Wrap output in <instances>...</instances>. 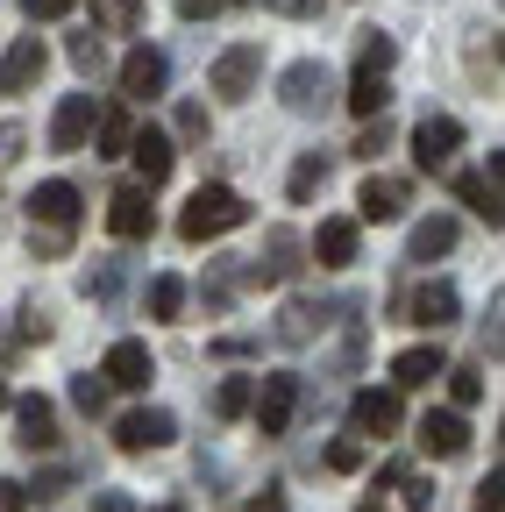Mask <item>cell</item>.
Listing matches in <instances>:
<instances>
[{"label":"cell","instance_id":"cell-11","mask_svg":"<svg viewBox=\"0 0 505 512\" xmlns=\"http://www.w3.org/2000/svg\"><path fill=\"white\" fill-rule=\"evenodd\" d=\"M164 79H171V64H164V50H129V57H121V93H129V100H157L164 93Z\"/></svg>","mask_w":505,"mask_h":512},{"label":"cell","instance_id":"cell-14","mask_svg":"<svg viewBox=\"0 0 505 512\" xmlns=\"http://www.w3.org/2000/svg\"><path fill=\"white\" fill-rule=\"evenodd\" d=\"M406 200H413V185H406V178H363L356 214H363V221H399V214H406Z\"/></svg>","mask_w":505,"mask_h":512},{"label":"cell","instance_id":"cell-1","mask_svg":"<svg viewBox=\"0 0 505 512\" xmlns=\"http://www.w3.org/2000/svg\"><path fill=\"white\" fill-rule=\"evenodd\" d=\"M242 221H249L242 192H228V185H200L193 200H185V214H178V235H185V242H214V235H228V228H242Z\"/></svg>","mask_w":505,"mask_h":512},{"label":"cell","instance_id":"cell-38","mask_svg":"<svg viewBox=\"0 0 505 512\" xmlns=\"http://www.w3.org/2000/svg\"><path fill=\"white\" fill-rule=\"evenodd\" d=\"M72 64H79V72L93 79V72H100V64H107V50H100V36H72Z\"/></svg>","mask_w":505,"mask_h":512},{"label":"cell","instance_id":"cell-47","mask_svg":"<svg viewBox=\"0 0 505 512\" xmlns=\"http://www.w3.org/2000/svg\"><path fill=\"white\" fill-rule=\"evenodd\" d=\"M93 512H136V505H129V491H100V498H93Z\"/></svg>","mask_w":505,"mask_h":512},{"label":"cell","instance_id":"cell-7","mask_svg":"<svg viewBox=\"0 0 505 512\" xmlns=\"http://www.w3.org/2000/svg\"><path fill=\"white\" fill-rule=\"evenodd\" d=\"M107 228H114L121 242H143V235L157 228V207H150V185H121L114 200H107Z\"/></svg>","mask_w":505,"mask_h":512},{"label":"cell","instance_id":"cell-21","mask_svg":"<svg viewBox=\"0 0 505 512\" xmlns=\"http://www.w3.org/2000/svg\"><path fill=\"white\" fill-rule=\"evenodd\" d=\"M356 242H363V235H356V221H342V214H335V221H321V235H313V256H321L328 271H342V264H356Z\"/></svg>","mask_w":505,"mask_h":512},{"label":"cell","instance_id":"cell-23","mask_svg":"<svg viewBox=\"0 0 505 512\" xmlns=\"http://www.w3.org/2000/svg\"><path fill=\"white\" fill-rule=\"evenodd\" d=\"M449 249H456V221H449V214H427V221L413 228V242H406L413 264H434V256H449Z\"/></svg>","mask_w":505,"mask_h":512},{"label":"cell","instance_id":"cell-44","mask_svg":"<svg viewBox=\"0 0 505 512\" xmlns=\"http://www.w3.org/2000/svg\"><path fill=\"white\" fill-rule=\"evenodd\" d=\"M29 505V484H15V477H0V512H22Z\"/></svg>","mask_w":505,"mask_h":512},{"label":"cell","instance_id":"cell-8","mask_svg":"<svg viewBox=\"0 0 505 512\" xmlns=\"http://www.w3.org/2000/svg\"><path fill=\"white\" fill-rule=\"evenodd\" d=\"M399 313L413 320V328H434V335H441V328H449V320L463 313V299H456V285H441V278H434V285L406 292V299H399Z\"/></svg>","mask_w":505,"mask_h":512},{"label":"cell","instance_id":"cell-33","mask_svg":"<svg viewBox=\"0 0 505 512\" xmlns=\"http://www.w3.org/2000/svg\"><path fill=\"white\" fill-rule=\"evenodd\" d=\"M178 306H185V285H178V278H157V285H150V313H157V320H178Z\"/></svg>","mask_w":505,"mask_h":512},{"label":"cell","instance_id":"cell-27","mask_svg":"<svg viewBox=\"0 0 505 512\" xmlns=\"http://www.w3.org/2000/svg\"><path fill=\"white\" fill-rule=\"evenodd\" d=\"M249 399H257V377H221V392H214V420H242Z\"/></svg>","mask_w":505,"mask_h":512},{"label":"cell","instance_id":"cell-20","mask_svg":"<svg viewBox=\"0 0 505 512\" xmlns=\"http://www.w3.org/2000/svg\"><path fill=\"white\" fill-rule=\"evenodd\" d=\"M441 370H449V356H441L434 342H427V349H406V356H392V384H399V392H420V384H434Z\"/></svg>","mask_w":505,"mask_h":512},{"label":"cell","instance_id":"cell-6","mask_svg":"<svg viewBox=\"0 0 505 512\" xmlns=\"http://www.w3.org/2000/svg\"><path fill=\"white\" fill-rule=\"evenodd\" d=\"M463 150V121L456 114H427L420 128H413V157H420V171H441Z\"/></svg>","mask_w":505,"mask_h":512},{"label":"cell","instance_id":"cell-48","mask_svg":"<svg viewBox=\"0 0 505 512\" xmlns=\"http://www.w3.org/2000/svg\"><path fill=\"white\" fill-rule=\"evenodd\" d=\"M249 512H285V498H278V491H264V498H249Z\"/></svg>","mask_w":505,"mask_h":512},{"label":"cell","instance_id":"cell-32","mask_svg":"<svg viewBox=\"0 0 505 512\" xmlns=\"http://www.w3.org/2000/svg\"><path fill=\"white\" fill-rule=\"evenodd\" d=\"M121 278H129V264H121V256H107L100 271H86V292H93V299H114V292H121Z\"/></svg>","mask_w":505,"mask_h":512},{"label":"cell","instance_id":"cell-4","mask_svg":"<svg viewBox=\"0 0 505 512\" xmlns=\"http://www.w3.org/2000/svg\"><path fill=\"white\" fill-rule=\"evenodd\" d=\"M249 413H257V434H285L292 413H299V377L292 370H271L257 384V399H249Z\"/></svg>","mask_w":505,"mask_h":512},{"label":"cell","instance_id":"cell-17","mask_svg":"<svg viewBox=\"0 0 505 512\" xmlns=\"http://www.w3.org/2000/svg\"><path fill=\"white\" fill-rule=\"evenodd\" d=\"M29 214H36L43 228H72V221H79V185H65V178L36 185V192H29Z\"/></svg>","mask_w":505,"mask_h":512},{"label":"cell","instance_id":"cell-10","mask_svg":"<svg viewBox=\"0 0 505 512\" xmlns=\"http://www.w3.org/2000/svg\"><path fill=\"white\" fill-rule=\"evenodd\" d=\"M114 441L129 448V456H150V448H164V441H178V420L164 413V406H150V413H129L114 427Z\"/></svg>","mask_w":505,"mask_h":512},{"label":"cell","instance_id":"cell-28","mask_svg":"<svg viewBox=\"0 0 505 512\" xmlns=\"http://www.w3.org/2000/svg\"><path fill=\"white\" fill-rule=\"evenodd\" d=\"M385 100H392V86H385V72H356V86H349V107L370 121V114H385Z\"/></svg>","mask_w":505,"mask_h":512},{"label":"cell","instance_id":"cell-41","mask_svg":"<svg viewBox=\"0 0 505 512\" xmlns=\"http://www.w3.org/2000/svg\"><path fill=\"white\" fill-rule=\"evenodd\" d=\"M498 505H505V477L491 470V477L477 484V505H470V512H498Z\"/></svg>","mask_w":505,"mask_h":512},{"label":"cell","instance_id":"cell-5","mask_svg":"<svg viewBox=\"0 0 505 512\" xmlns=\"http://www.w3.org/2000/svg\"><path fill=\"white\" fill-rule=\"evenodd\" d=\"M257 79H264V50H257V43H235V50L214 57V93H221V100H249V93H257Z\"/></svg>","mask_w":505,"mask_h":512},{"label":"cell","instance_id":"cell-15","mask_svg":"<svg viewBox=\"0 0 505 512\" xmlns=\"http://www.w3.org/2000/svg\"><path fill=\"white\" fill-rule=\"evenodd\" d=\"M93 93H72L65 107H57V121H50V150H86V136H93Z\"/></svg>","mask_w":505,"mask_h":512},{"label":"cell","instance_id":"cell-40","mask_svg":"<svg viewBox=\"0 0 505 512\" xmlns=\"http://www.w3.org/2000/svg\"><path fill=\"white\" fill-rule=\"evenodd\" d=\"M22 8H29V22H65L79 0H22Z\"/></svg>","mask_w":505,"mask_h":512},{"label":"cell","instance_id":"cell-3","mask_svg":"<svg viewBox=\"0 0 505 512\" xmlns=\"http://www.w3.org/2000/svg\"><path fill=\"white\" fill-rule=\"evenodd\" d=\"M278 100H285L292 114H321V107L335 100V79H328V64H321V57H299L292 72L278 79Z\"/></svg>","mask_w":505,"mask_h":512},{"label":"cell","instance_id":"cell-26","mask_svg":"<svg viewBox=\"0 0 505 512\" xmlns=\"http://www.w3.org/2000/svg\"><path fill=\"white\" fill-rule=\"evenodd\" d=\"M136 15H143V0H93V29L100 36H129Z\"/></svg>","mask_w":505,"mask_h":512},{"label":"cell","instance_id":"cell-43","mask_svg":"<svg viewBox=\"0 0 505 512\" xmlns=\"http://www.w3.org/2000/svg\"><path fill=\"white\" fill-rule=\"evenodd\" d=\"M399 491H406V505H413V512H427V505H434V491H427V477H399Z\"/></svg>","mask_w":505,"mask_h":512},{"label":"cell","instance_id":"cell-12","mask_svg":"<svg viewBox=\"0 0 505 512\" xmlns=\"http://www.w3.org/2000/svg\"><path fill=\"white\" fill-rule=\"evenodd\" d=\"M43 64H50V50H43V36H22L8 57H0V93H29L36 79H43Z\"/></svg>","mask_w":505,"mask_h":512},{"label":"cell","instance_id":"cell-22","mask_svg":"<svg viewBox=\"0 0 505 512\" xmlns=\"http://www.w3.org/2000/svg\"><path fill=\"white\" fill-rule=\"evenodd\" d=\"M328 328V306H313V299H292L285 313H278V342L285 349H299V342H313V335H321Z\"/></svg>","mask_w":505,"mask_h":512},{"label":"cell","instance_id":"cell-36","mask_svg":"<svg viewBox=\"0 0 505 512\" xmlns=\"http://www.w3.org/2000/svg\"><path fill=\"white\" fill-rule=\"evenodd\" d=\"M377 150H392V121L385 114H370V128L356 136V157H377Z\"/></svg>","mask_w":505,"mask_h":512},{"label":"cell","instance_id":"cell-35","mask_svg":"<svg viewBox=\"0 0 505 512\" xmlns=\"http://www.w3.org/2000/svg\"><path fill=\"white\" fill-rule=\"evenodd\" d=\"M72 249V228H29V256H65Z\"/></svg>","mask_w":505,"mask_h":512},{"label":"cell","instance_id":"cell-30","mask_svg":"<svg viewBox=\"0 0 505 512\" xmlns=\"http://www.w3.org/2000/svg\"><path fill=\"white\" fill-rule=\"evenodd\" d=\"M321 185H328V157L313 150V157H299V164H292V200L306 207V200H313V192H321Z\"/></svg>","mask_w":505,"mask_h":512},{"label":"cell","instance_id":"cell-51","mask_svg":"<svg viewBox=\"0 0 505 512\" xmlns=\"http://www.w3.org/2000/svg\"><path fill=\"white\" fill-rule=\"evenodd\" d=\"M363 512H377V505H363Z\"/></svg>","mask_w":505,"mask_h":512},{"label":"cell","instance_id":"cell-39","mask_svg":"<svg viewBox=\"0 0 505 512\" xmlns=\"http://www.w3.org/2000/svg\"><path fill=\"white\" fill-rule=\"evenodd\" d=\"M328 470H342V477L363 470V441H335V448H328Z\"/></svg>","mask_w":505,"mask_h":512},{"label":"cell","instance_id":"cell-31","mask_svg":"<svg viewBox=\"0 0 505 512\" xmlns=\"http://www.w3.org/2000/svg\"><path fill=\"white\" fill-rule=\"evenodd\" d=\"M441 377H449V399H456V406H477V399H484V370H477V363L441 370Z\"/></svg>","mask_w":505,"mask_h":512},{"label":"cell","instance_id":"cell-34","mask_svg":"<svg viewBox=\"0 0 505 512\" xmlns=\"http://www.w3.org/2000/svg\"><path fill=\"white\" fill-rule=\"evenodd\" d=\"M72 406L79 413H107V377H72Z\"/></svg>","mask_w":505,"mask_h":512},{"label":"cell","instance_id":"cell-42","mask_svg":"<svg viewBox=\"0 0 505 512\" xmlns=\"http://www.w3.org/2000/svg\"><path fill=\"white\" fill-rule=\"evenodd\" d=\"M65 484H72V470H36V498H65Z\"/></svg>","mask_w":505,"mask_h":512},{"label":"cell","instance_id":"cell-19","mask_svg":"<svg viewBox=\"0 0 505 512\" xmlns=\"http://www.w3.org/2000/svg\"><path fill=\"white\" fill-rule=\"evenodd\" d=\"M129 157H136L143 185H164V178H171V164H178V150L157 136V128H136V136H129Z\"/></svg>","mask_w":505,"mask_h":512},{"label":"cell","instance_id":"cell-16","mask_svg":"<svg viewBox=\"0 0 505 512\" xmlns=\"http://www.w3.org/2000/svg\"><path fill=\"white\" fill-rule=\"evenodd\" d=\"M15 406V427H22V448H29V456H36V448H57V406L50 399H8Z\"/></svg>","mask_w":505,"mask_h":512},{"label":"cell","instance_id":"cell-25","mask_svg":"<svg viewBox=\"0 0 505 512\" xmlns=\"http://www.w3.org/2000/svg\"><path fill=\"white\" fill-rule=\"evenodd\" d=\"M93 128H100V157H129V136H136L129 107H100V114H93Z\"/></svg>","mask_w":505,"mask_h":512},{"label":"cell","instance_id":"cell-24","mask_svg":"<svg viewBox=\"0 0 505 512\" xmlns=\"http://www.w3.org/2000/svg\"><path fill=\"white\" fill-rule=\"evenodd\" d=\"M456 200H463L470 214H484L491 228H498V214H505V207H498V185H491L484 171H463V178H456Z\"/></svg>","mask_w":505,"mask_h":512},{"label":"cell","instance_id":"cell-50","mask_svg":"<svg viewBox=\"0 0 505 512\" xmlns=\"http://www.w3.org/2000/svg\"><path fill=\"white\" fill-rule=\"evenodd\" d=\"M0 406H8V384H0Z\"/></svg>","mask_w":505,"mask_h":512},{"label":"cell","instance_id":"cell-9","mask_svg":"<svg viewBox=\"0 0 505 512\" xmlns=\"http://www.w3.org/2000/svg\"><path fill=\"white\" fill-rule=\"evenodd\" d=\"M349 420H356V434H370V441H385V434H399V420H406V406H399V392H356V406H349Z\"/></svg>","mask_w":505,"mask_h":512},{"label":"cell","instance_id":"cell-49","mask_svg":"<svg viewBox=\"0 0 505 512\" xmlns=\"http://www.w3.org/2000/svg\"><path fill=\"white\" fill-rule=\"evenodd\" d=\"M157 512H185V505H178V498H171V505H157Z\"/></svg>","mask_w":505,"mask_h":512},{"label":"cell","instance_id":"cell-13","mask_svg":"<svg viewBox=\"0 0 505 512\" xmlns=\"http://www.w3.org/2000/svg\"><path fill=\"white\" fill-rule=\"evenodd\" d=\"M100 377H107V384H121V392H143V384L157 377V363H150V349H143V342H114V349H107V363H100Z\"/></svg>","mask_w":505,"mask_h":512},{"label":"cell","instance_id":"cell-29","mask_svg":"<svg viewBox=\"0 0 505 512\" xmlns=\"http://www.w3.org/2000/svg\"><path fill=\"white\" fill-rule=\"evenodd\" d=\"M392 57H399V43H392L385 29H363V43H356V64H363V72H392Z\"/></svg>","mask_w":505,"mask_h":512},{"label":"cell","instance_id":"cell-2","mask_svg":"<svg viewBox=\"0 0 505 512\" xmlns=\"http://www.w3.org/2000/svg\"><path fill=\"white\" fill-rule=\"evenodd\" d=\"M299 256H306V242H299L292 228H271V235H264V249L249 256V271H242V278H249V285H292V278L306 271Z\"/></svg>","mask_w":505,"mask_h":512},{"label":"cell","instance_id":"cell-46","mask_svg":"<svg viewBox=\"0 0 505 512\" xmlns=\"http://www.w3.org/2000/svg\"><path fill=\"white\" fill-rule=\"evenodd\" d=\"M178 15L185 22H207V15H221V0H178Z\"/></svg>","mask_w":505,"mask_h":512},{"label":"cell","instance_id":"cell-45","mask_svg":"<svg viewBox=\"0 0 505 512\" xmlns=\"http://www.w3.org/2000/svg\"><path fill=\"white\" fill-rule=\"evenodd\" d=\"M264 8H278V15H292V22H306V15H321V0H264Z\"/></svg>","mask_w":505,"mask_h":512},{"label":"cell","instance_id":"cell-37","mask_svg":"<svg viewBox=\"0 0 505 512\" xmlns=\"http://www.w3.org/2000/svg\"><path fill=\"white\" fill-rule=\"evenodd\" d=\"M178 136H185V143H207V107H200V100L178 107Z\"/></svg>","mask_w":505,"mask_h":512},{"label":"cell","instance_id":"cell-18","mask_svg":"<svg viewBox=\"0 0 505 512\" xmlns=\"http://www.w3.org/2000/svg\"><path fill=\"white\" fill-rule=\"evenodd\" d=\"M420 448H427V456H463V448H470V420L463 413H427L420 420Z\"/></svg>","mask_w":505,"mask_h":512}]
</instances>
